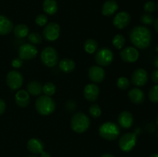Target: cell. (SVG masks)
I'll return each instance as SVG.
<instances>
[{
	"label": "cell",
	"mask_w": 158,
	"mask_h": 157,
	"mask_svg": "<svg viewBox=\"0 0 158 157\" xmlns=\"http://www.w3.org/2000/svg\"><path fill=\"white\" fill-rule=\"evenodd\" d=\"M130 39L135 47L144 49L149 47L151 42V32L148 27L135 26L130 32Z\"/></svg>",
	"instance_id": "6da1fadb"
},
{
	"label": "cell",
	"mask_w": 158,
	"mask_h": 157,
	"mask_svg": "<svg viewBox=\"0 0 158 157\" xmlns=\"http://www.w3.org/2000/svg\"><path fill=\"white\" fill-rule=\"evenodd\" d=\"M90 126V120L88 115L83 112H77L73 115L70 121V127L77 133L85 132Z\"/></svg>",
	"instance_id": "7a4b0ae2"
},
{
	"label": "cell",
	"mask_w": 158,
	"mask_h": 157,
	"mask_svg": "<svg viewBox=\"0 0 158 157\" xmlns=\"http://www.w3.org/2000/svg\"><path fill=\"white\" fill-rule=\"evenodd\" d=\"M37 112L41 115H49L54 112L56 103L54 100L48 95H41L36 99L35 103Z\"/></svg>",
	"instance_id": "3957f363"
},
{
	"label": "cell",
	"mask_w": 158,
	"mask_h": 157,
	"mask_svg": "<svg viewBox=\"0 0 158 157\" xmlns=\"http://www.w3.org/2000/svg\"><path fill=\"white\" fill-rule=\"evenodd\" d=\"M99 134L107 141H114L120 135V129L116 123L106 122L99 127Z\"/></svg>",
	"instance_id": "277c9868"
},
{
	"label": "cell",
	"mask_w": 158,
	"mask_h": 157,
	"mask_svg": "<svg viewBox=\"0 0 158 157\" xmlns=\"http://www.w3.org/2000/svg\"><path fill=\"white\" fill-rule=\"evenodd\" d=\"M42 62L47 67H53L56 66L59 61V55L54 48L48 46L44 48L40 54Z\"/></svg>",
	"instance_id": "5b68a950"
},
{
	"label": "cell",
	"mask_w": 158,
	"mask_h": 157,
	"mask_svg": "<svg viewBox=\"0 0 158 157\" xmlns=\"http://www.w3.org/2000/svg\"><path fill=\"white\" fill-rule=\"evenodd\" d=\"M113 60L114 54L108 48H101L96 52L95 61L98 66L106 67L112 63Z\"/></svg>",
	"instance_id": "8992f818"
},
{
	"label": "cell",
	"mask_w": 158,
	"mask_h": 157,
	"mask_svg": "<svg viewBox=\"0 0 158 157\" xmlns=\"http://www.w3.org/2000/svg\"><path fill=\"white\" fill-rule=\"evenodd\" d=\"M137 143V135L133 132H127L119 139V147L123 152H130L132 150Z\"/></svg>",
	"instance_id": "52a82bcc"
},
{
	"label": "cell",
	"mask_w": 158,
	"mask_h": 157,
	"mask_svg": "<svg viewBox=\"0 0 158 157\" xmlns=\"http://www.w3.org/2000/svg\"><path fill=\"white\" fill-rule=\"evenodd\" d=\"M60 26L56 22H49L45 26L43 31V38L48 42H54L60 37Z\"/></svg>",
	"instance_id": "ba28073f"
},
{
	"label": "cell",
	"mask_w": 158,
	"mask_h": 157,
	"mask_svg": "<svg viewBox=\"0 0 158 157\" xmlns=\"http://www.w3.org/2000/svg\"><path fill=\"white\" fill-rule=\"evenodd\" d=\"M6 83L12 90H17L23 84V75L18 71H10L6 75Z\"/></svg>",
	"instance_id": "9c48e42d"
},
{
	"label": "cell",
	"mask_w": 158,
	"mask_h": 157,
	"mask_svg": "<svg viewBox=\"0 0 158 157\" xmlns=\"http://www.w3.org/2000/svg\"><path fill=\"white\" fill-rule=\"evenodd\" d=\"M38 54L36 48L30 43L22 45L19 49V56L22 60H30L35 58Z\"/></svg>",
	"instance_id": "30bf717a"
},
{
	"label": "cell",
	"mask_w": 158,
	"mask_h": 157,
	"mask_svg": "<svg viewBox=\"0 0 158 157\" xmlns=\"http://www.w3.org/2000/svg\"><path fill=\"white\" fill-rule=\"evenodd\" d=\"M120 58L125 62L132 63L135 62L139 58V51L136 48L132 46H127L126 48H123L120 53Z\"/></svg>",
	"instance_id": "8fae6325"
},
{
	"label": "cell",
	"mask_w": 158,
	"mask_h": 157,
	"mask_svg": "<svg viewBox=\"0 0 158 157\" xmlns=\"http://www.w3.org/2000/svg\"><path fill=\"white\" fill-rule=\"evenodd\" d=\"M148 81V74L145 69H137L131 75V82L134 86L137 87L143 86L147 84Z\"/></svg>",
	"instance_id": "7c38bea8"
},
{
	"label": "cell",
	"mask_w": 158,
	"mask_h": 157,
	"mask_svg": "<svg viewBox=\"0 0 158 157\" xmlns=\"http://www.w3.org/2000/svg\"><path fill=\"white\" fill-rule=\"evenodd\" d=\"M131 20V15L128 12L123 11V12H118L114 16V20H113V24L118 29H123L129 26Z\"/></svg>",
	"instance_id": "4fadbf2b"
},
{
	"label": "cell",
	"mask_w": 158,
	"mask_h": 157,
	"mask_svg": "<svg viewBox=\"0 0 158 157\" xmlns=\"http://www.w3.org/2000/svg\"><path fill=\"white\" fill-rule=\"evenodd\" d=\"M88 75L89 79L96 83H100L104 80L105 71L101 66H93L88 71Z\"/></svg>",
	"instance_id": "5bb4252c"
},
{
	"label": "cell",
	"mask_w": 158,
	"mask_h": 157,
	"mask_svg": "<svg viewBox=\"0 0 158 157\" xmlns=\"http://www.w3.org/2000/svg\"><path fill=\"white\" fill-rule=\"evenodd\" d=\"M100 89L98 86L94 83L86 85L83 89V96L89 102H95L98 99Z\"/></svg>",
	"instance_id": "9a60e30c"
},
{
	"label": "cell",
	"mask_w": 158,
	"mask_h": 157,
	"mask_svg": "<svg viewBox=\"0 0 158 157\" xmlns=\"http://www.w3.org/2000/svg\"><path fill=\"white\" fill-rule=\"evenodd\" d=\"M118 123L120 126L123 129H129L133 126L134 117L132 113L129 111H123L118 115Z\"/></svg>",
	"instance_id": "2e32d148"
},
{
	"label": "cell",
	"mask_w": 158,
	"mask_h": 157,
	"mask_svg": "<svg viewBox=\"0 0 158 157\" xmlns=\"http://www.w3.org/2000/svg\"><path fill=\"white\" fill-rule=\"evenodd\" d=\"M27 149L31 153L39 155L44 150V144L40 139L32 138L27 142Z\"/></svg>",
	"instance_id": "e0dca14e"
},
{
	"label": "cell",
	"mask_w": 158,
	"mask_h": 157,
	"mask_svg": "<svg viewBox=\"0 0 158 157\" xmlns=\"http://www.w3.org/2000/svg\"><path fill=\"white\" fill-rule=\"evenodd\" d=\"M128 97L134 104L140 105L144 102L145 94L143 90L138 88H134L128 92Z\"/></svg>",
	"instance_id": "ac0fdd59"
},
{
	"label": "cell",
	"mask_w": 158,
	"mask_h": 157,
	"mask_svg": "<svg viewBox=\"0 0 158 157\" xmlns=\"http://www.w3.org/2000/svg\"><path fill=\"white\" fill-rule=\"evenodd\" d=\"M15 101L17 106L19 107L25 108L29 106L30 103V97L29 94L26 90H19L15 93Z\"/></svg>",
	"instance_id": "d6986e66"
},
{
	"label": "cell",
	"mask_w": 158,
	"mask_h": 157,
	"mask_svg": "<svg viewBox=\"0 0 158 157\" xmlns=\"http://www.w3.org/2000/svg\"><path fill=\"white\" fill-rule=\"evenodd\" d=\"M13 23L8 17L0 15V35H6L13 30Z\"/></svg>",
	"instance_id": "ffe728a7"
},
{
	"label": "cell",
	"mask_w": 158,
	"mask_h": 157,
	"mask_svg": "<svg viewBox=\"0 0 158 157\" xmlns=\"http://www.w3.org/2000/svg\"><path fill=\"white\" fill-rule=\"evenodd\" d=\"M118 9V4L114 0H107L102 6L101 12L104 16H111Z\"/></svg>",
	"instance_id": "44dd1931"
},
{
	"label": "cell",
	"mask_w": 158,
	"mask_h": 157,
	"mask_svg": "<svg viewBox=\"0 0 158 157\" xmlns=\"http://www.w3.org/2000/svg\"><path fill=\"white\" fill-rule=\"evenodd\" d=\"M59 67H60V70L64 73H70L76 68L75 62L71 58H63L59 62Z\"/></svg>",
	"instance_id": "7402d4cb"
},
{
	"label": "cell",
	"mask_w": 158,
	"mask_h": 157,
	"mask_svg": "<svg viewBox=\"0 0 158 157\" xmlns=\"http://www.w3.org/2000/svg\"><path fill=\"white\" fill-rule=\"evenodd\" d=\"M43 9L45 13L52 15L56 13L58 10V5L56 0H44L43 3Z\"/></svg>",
	"instance_id": "603a6c76"
},
{
	"label": "cell",
	"mask_w": 158,
	"mask_h": 157,
	"mask_svg": "<svg viewBox=\"0 0 158 157\" xmlns=\"http://www.w3.org/2000/svg\"><path fill=\"white\" fill-rule=\"evenodd\" d=\"M27 92L34 96L40 95L43 92V86L38 81H31L27 85Z\"/></svg>",
	"instance_id": "cb8c5ba5"
},
{
	"label": "cell",
	"mask_w": 158,
	"mask_h": 157,
	"mask_svg": "<svg viewBox=\"0 0 158 157\" xmlns=\"http://www.w3.org/2000/svg\"><path fill=\"white\" fill-rule=\"evenodd\" d=\"M29 32V27L25 24H19L13 28L14 35L19 38H23L28 36Z\"/></svg>",
	"instance_id": "d4e9b609"
},
{
	"label": "cell",
	"mask_w": 158,
	"mask_h": 157,
	"mask_svg": "<svg viewBox=\"0 0 158 157\" xmlns=\"http://www.w3.org/2000/svg\"><path fill=\"white\" fill-rule=\"evenodd\" d=\"M84 50L89 54L95 53L98 49V43L94 38H88L84 42Z\"/></svg>",
	"instance_id": "484cf974"
},
{
	"label": "cell",
	"mask_w": 158,
	"mask_h": 157,
	"mask_svg": "<svg viewBox=\"0 0 158 157\" xmlns=\"http://www.w3.org/2000/svg\"><path fill=\"white\" fill-rule=\"evenodd\" d=\"M113 45L115 48L117 49H122L124 46L125 42H126V39H125L124 36L122 35L121 34H117V35H114V38H113Z\"/></svg>",
	"instance_id": "4316f807"
},
{
	"label": "cell",
	"mask_w": 158,
	"mask_h": 157,
	"mask_svg": "<svg viewBox=\"0 0 158 157\" xmlns=\"http://www.w3.org/2000/svg\"><path fill=\"white\" fill-rule=\"evenodd\" d=\"M56 88L54 83H50V82L46 83L43 86V92H44L45 95H48V96H51L53 95L56 92Z\"/></svg>",
	"instance_id": "83f0119b"
},
{
	"label": "cell",
	"mask_w": 158,
	"mask_h": 157,
	"mask_svg": "<svg viewBox=\"0 0 158 157\" xmlns=\"http://www.w3.org/2000/svg\"><path fill=\"white\" fill-rule=\"evenodd\" d=\"M89 112L91 117H93V118H98V117L101 115L102 110L98 105L94 103V104H92L89 106Z\"/></svg>",
	"instance_id": "f1b7e54d"
},
{
	"label": "cell",
	"mask_w": 158,
	"mask_h": 157,
	"mask_svg": "<svg viewBox=\"0 0 158 157\" xmlns=\"http://www.w3.org/2000/svg\"><path fill=\"white\" fill-rule=\"evenodd\" d=\"M148 97L152 103H158V84L151 87V89L149 91V93H148Z\"/></svg>",
	"instance_id": "f546056e"
},
{
	"label": "cell",
	"mask_w": 158,
	"mask_h": 157,
	"mask_svg": "<svg viewBox=\"0 0 158 157\" xmlns=\"http://www.w3.org/2000/svg\"><path fill=\"white\" fill-rule=\"evenodd\" d=\"M117 87L122 90H125L130 86V80L127 77H120L117 81Z\"/></svg>",
	"instance_id": "4dcf8cb0"
},
{
	"label": "cell",
	"mask_w": 158,
	"mask_h": 157,
	"mask_svg": "<svg viewBox=\"0 0 158 157\" xmlns=\"http://www.w3.org/2000/svg\"><path fill=\"white\" fill-rule=\"evenodd\" d=\"M28 40L32 44H40L42 42V36L38 32H32L28 35Z\"/></svg>",
	"instance_id": "1f68e13d"
},
{
	"label": "cell",
	"mask_w": 158,
	"mask_h": 157,
	"mask_svg": "<svg viewBox=\"0 0 158 157\" xmlns=\"http://www.w3.org/2000/svg\"><path fill=\"white\" fill-rule=\"evenodd\" d=\"M140 22L143 23V25H147V26H149V25L153 24L154 22V18L152 15H151L150 13H145L143 14L140 17Z\"/></svg>",
	"instance_id": "d6a6232c"
},
{
	"label": "cell",
	"mask_w": 158,
	"mask_h": 157,
	"mask_svg": "<svg viewBox=\"0 0 158 157\" xmlns=\"http://www.w3.org/2000/svg\"><path fill=\"white\" fill-rule=\"evenodd\" d=\"M35 23L39 26H45L48 23V17L45 14H40L35 17Z\"/></svg>",
	"instance_id": "836d02e7"
},
{
	"label": "cell",
	"mask_w": 158,
	"mask_h": 157,
	"mask_svg": "<svg viewBox=\"0 0 158 157\" xmlns=\"http://www.w3.org/2000/svg\"><path fill=\"white\" fill-rule=\"evenodd\" d=\"M157 9V6L153 1H148L143 5V9L148 13H152Z\"/></svg>",
	"instance_id": "e575fe53"
},
{
	"label": "cell",
	"mask_w": 158,
	"mask_h": 157,
	"mask_svg": "<svg viewBox=\"0 0 158 157\" xmlns=\"http://www.w3.org/2000/svg\"><path fill=\"white\" fill-rule=\"evenodd\" d=\"M23 62L21 58H15L12 61V66L13 68L19 69V68H20L22 66H23Z\"/></svg>",
	"instance_id": "d590c367"
},
{
	"label": "cell",
	"mask_w": 158,
	"mask_h": 157,
	"mask_svg": "<svg viewBox=\"0 0 158 157\" xmlns=\"http://www.w3.org/2000/svg\"><path fill=\"white\" fill-rule=\"evenodd\" d=\"M151 80L156 84H158V69L153 71L151 74Z\"/></svg>",
	"instance_id": "8d00e7d4"
},
{
	"label": "cell",
	"mask_w": 158,
	"mask_h": 157,
	"mask_svg": "<svg viewBox=\"0 0 158 157\" xmlns=\"http://www.w3.org/2000/svg\"><path fill=\"white\" fill-rule=\"evenodd\" d=\"M6 102H5L2 99H0V115H2V114L4 113L5 111H6Z\"/></svg>",
	"instance_id": "74e56055"
},
{
	"label": "cell",
	"mask_w": 158,
	"mask_h": 157,
	"mask_svg": "<svg viewBox=\"0 0 158 157\" xmlns=\"http://www.w3.org/2000/svg\"><path fill=\"white\" fill-rule=\"evenodd\" d=\"M40 157H51V155L49 152H46V151L43 150V152L40 153Z\"/></svg>",
	"instance_id": "f35d334b"
},
{
	"label": "cell",
	"mask_w": 158,
	"mask_h": 157,
	"mask_svg": "<svg viewBox=\"0 0 158 157\" xmlns=\"http://www.w3.org/2000/svg\"><path fill=\"white\" fill-rule=\"evenodd\" d=\"M154 65L156 68L158 69V55H156V57L154 59Z\"/></svg>",
	"instance_id": "ab89813d"
},
{
	"label": "cell",
	"mask_w": 158,
	"mask_h": 157,
	"mask_svg": "<svg viewBox=\"0 0 158 157\" xmlns=\"http://www.w3.org/2000/svg\"><path fill=\"white\" fill-rule=\"evenodd\" d=\"M154 29H155V30L158 32V18L156 20H154Z\"/></svg>",
	"instance_id": "60d3db41"
},
{
	"label": "cell",
	"mask_w": 158,
	"mask_h": 157,
	"mask_svg": "<svg viewBox=\"0 0 158 157\" xmlns=\"http://www.w3.org/2000/svg\"><path fill=\"white\" fill-rule=\"evenodd\" d=\"M100 157H114V156L113 155H111V154L105 153V154H103V155H102Z\"/></svg>",
	"instance_id": "b9f144b4"
},
{
	"label": "cell",
	"mask_w": 158,
	"mask_h": 157,
	"mask_svg": "<svg viewBox=\"0 0 158 157\" xmlns=\"http://www.w3.org/2000/svg\"><path fill=\"white\" fill-rule=\"evenodd\" d=\"M150 157H158V153H154L150 155Z\"/></svg>",
	"instance_id": "7bdbcfd3"
},
{
	"label": "cell",
	"mask_w": 158,
	"mask_h": 157,
	"mask_svg": "<svg viewBox=\"0 0 158 157\" xmlns=\"http://www.w3.org/2000/svg\"><path fill=\"white\" fill-rule=\"evenodd\" d=\"M156 123H157V126H158V115L157 116V119H156Z\"/></svg>",
	"instance_id": "ee69618b"
},
{
	"label": "cell",
	"mask_w": 158,
	"mask_h": 157,
	"mask_svg": "<svg viewBox=\"0 0 158 157\" xmlns=\"http://www.w3.org/2000/svg\"><path fill=\"white\" fill-rule=\"evenodd\" d=\"M28 157H37V156H35V155H30V156H28Z\"/></svg>",
	"instance_id": "f6af8a7d"
},
{
	"label": "cell",
	"mask_w": 158,
	"mask_h": 157,
	"mask_svg": "<svg viewBox=\"0 0 158 157\" xmlns=\"http://www.w3.org/2000/svg\"><path fill=\"white\" fill-rule=\"evenodd\" d=\"M157 10H158V3H157Z\"/></svg>",
	"instance_id": "bcb514c9"
},
{
	"label": "cell",
	"mask_w": 158,
	"mask_h": 157,
	"mask_svg": "<svg viewBox=\"0 0 158 157\" xmlns=\"http://www.w3.org/2000/svg\"><path fill=\"white\" fill-rule=\"evenodd\" d=\"M157 138H158V132H157Z\"/></svg>",
	"instance_id": "7dc6e473"
}]
</instances>
